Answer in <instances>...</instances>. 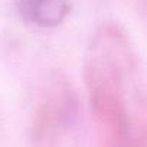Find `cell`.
<instances>
[{
  "instance_id": "obj_1",
  "label": "cell",
  "mask_w": 147,
  "mask_h": 147,
  "mask_svg": "<svg viewBox=\"0 0 147 147\" xmlns=\"http://www.w3.org/2000/svg\"><path fill=\"white\" fill-rule=\"evenodd\" d=\"M16 7L22 19L42 28L61 25L69 13L68 0H16Z\"/></svg>"
}]
</instances>
